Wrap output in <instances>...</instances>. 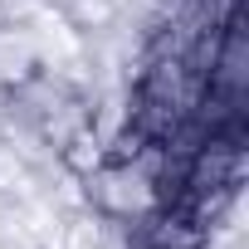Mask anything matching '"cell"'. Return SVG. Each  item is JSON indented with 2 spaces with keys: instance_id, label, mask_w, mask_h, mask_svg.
<instances>
[{
  "instance_id": "obj_2",
  "label": "cell",
  "mask_w": 249,
  "mask_h": 249,
  "mask_svg": "<svg viewBox=\"0 0 249 249\" xmlns=\"http://www.w3.org/2000/svg\"><path fill=\"white\" fill-rule=\"evenodd\" d=\"M234 171H239V152L225 147V142H215L210 152H200L191 186H200V191H220V186H234Z\"/></svg>"
},
{
  "instance_id": "obj_1",
  "label": "cell",
  "mask_w": 249,
  "mask_h": 249,
  "mask_svg": "<svg viewBox=\"0 0 249 249\" xmlns=\"http://www.w3.org/2000/svg\"><path fill=\"white\" fill-rule=\"evenodd\" d=\"M59 161H64V171L69 176H83V181H93V171L103 166V142H98V132L88 127H73L64 142H59Z\"/></svg>"
}]
</instances>
